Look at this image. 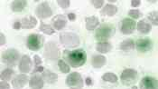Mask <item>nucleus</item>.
<instances>
[{"instance_id": "obj_1", "label": "nucleus", "mask_w": 158, "mask_h": 89, "mask_svg": "<svg viewBox=\"0 0 158 89\" xmlns=\"http://www.w3.org/2000/svg\"><path fill=\"white\" fill-rule=\"evenodd\" d=\"M63 57L73 67H80L83 65L87 59L86 53L81 49L73 51L65 50L63 52Z\"/></svg>"}, {"instance_id": "obj_2", "label": "nucleus", "mask_w": 158, "mask_h": 89, "mask_svg": "<svg viewBox=\"0 0 158 89\" xmlns=\"http://www.w3.org/2000/svg\"><path fill=\"white\" fill-rule=\"evenodd\" d=\"M115 33L113 25L107 23H103L99 25L95 32V38L98 42H107Z\"/></svg>"}, {"instance_id": "obj_3", "label": "nucleus", "mask_w": 158, "mask_h": 89, "mask_svg": "<svg viewBox=\"0 0 158 89\" xmlns=\"http://www.w3.org/2000/svg\"><path fill=\"white\" fill-rule=\"evenodd\" d=\"M61 43L68 48H74L80 45V38L73 32H62L60 34Z\"/></svg>"}, {"instance_id": "obj_4", "label": "nucleus", "mask_w": 158, "mask_h": 89, "mask_svg": "<svg viewBox=\"0 0 158 89\" xmlns=\"http://www.w3.org/2000/svg\"><path fill=\"white\" fill-rule=\"evenodd\" d=\"M2 61L9 66H15L20 61V54L16 49H7L2 54Z\"/></svg>"}, {"instance_id": "obj_5", "label": "nucleus", "mask_w": 158, "mask_h": 89, "mask_svg": "<svg viewBox=\"0 0 158 89\" xmlns=\"http://www.w3.org/2000/svg\"><path fill=\"white\" fill-rule=\"evenodd\" d=\"M44 43V38L38 34H32L26 39V47L32 51H38Z\"/></svg>"}, {"instance_id": "obj_6", "label": "nucleus", "mask_w": 158, "mask_h": 89, "mask_svg": "<svg viewBox=\"0 0 158 89\" xmlns=\"http://www.w3.org/2000/svg\"><path fill=\"white\" fill-rule=\"evenodd\" d=\"M137 77H138L137 72L135 69L127 68L121 73L120 79H121V82L123 85L131 86V85H134L135 83L136 82Z\"/></svg>"}, {"instance_id": "obj_7", "label": "nucleus", "mask_w": 158, "mask_h": 89, "mask_svg": "<svg viewBox=\"0 0 158 89\" xmlns=\"http://www.w3.org/2000/svg\"><path fill=\"white\" fill-rule=\"evenodd\" d=\"M66 85L71 88H82L84 86V82L81 76L77 73L73 72L66 78Z\"/></svg>"}, {"instance_id": "obj_8", "label": "nucleus", "mask_w": 158, "mask_h": 89, "mask_svg": "<svg viewBox=\"0 0 158 89\" xmlns=\"http://www.w3.org/2000/svg\"><path fill=\"white\" fill-rule=\"evenodd\" d=\"M44 56L47 59H52V60H55L59 57L60 56V50L57 47V45L53 42H49L46 44L45 47H44Z\"/></svg>"}, {"instance_id": "obj_9", "label": "nucleus", "mask_w": 158, "mask_h": 89, "mask_svg": "<svg viewBox=\"0 0 158 89\" xmlns=\"http://www.w3.org/2000/svg\"><path fill=\"white\" fill-rule=\"evenodd\" d=\"M136 27L135 21L131 18H124L119 24V28L122 34L124 35H130L135 31Z\"/></svg>"}, {"instance_id": "obj_10", "label": "nucleus", "mask_w": 158, "mask_h": 89, "mask_svg": "<svg viewBox=\"0 0 158 89\" xmlns=\"http://www.w3.org/2000/svg\"><path fill=\"white\" fill-rule=\"evenodd\" d=\"M35 14L37 17L41 19H46L52 16V11L47 2H43L40 5H38L35 9Z\"/></svg>"}, {"instance_id": "obj_11", "label": "nucleus", "mask_w": 158, "mask_h": 89, "mask_svg": "<svg viewBox=\"0 0 158 89\" xmlns=\"http://www.w3.org/2000/svg\"><path fill=\"white\" fill-rule=\"evenodd\" d=\"M135 47L137 51L141 53H146L153 48V42L149 38H139L135 43Z\"/></svg>"}, {"instance_id": "obj_12", "label": "nucleus", "mask_w": 158, "mask_h": 89, "mask_svg": "<svg viewBox=\"0 0 158 89\" xmlns=\"http://www.w3.org/2000/svg\"><path fill=\"white\" fill-rule=\"evenodd\" d=\"M140 89H158V80L152 76H145L139 84Z\"/></svg>"}, {"instance_id": "obj_13", "label": "nucleus", "mask_w": 158, "mask_h": 89, "mask_svg": "<svg viewBox=\"0 0 158 89\" xmlns=\"http://www.w3.org/2000/svg\"><path fill=\"white\" fill-rule=\"evenodd\" d=\"M31 68H32V60L29 56L24 55L19 61V68L18 69L21 73L25 74V73L30 72Z\"/></svg>"}, {"instance_id": "obj_14", "label": "nucleus", "mask_w": 158, "mask_h": 89, "mask_svg": "<svg viewBox=\"0 0 158 89\" xmlns=\"http://www.w3.org/2000/svg\"><path fill=\"white\" fill-rule=\"evenodd\" d=\"M67 17L63 15H57L52 20V25L56 30H61L67 25Z\"/></svg>"}, {"instance_id": "obj_15", "label": "nucleus", "mask_w": 158, "mask_h": 89, "mask_svg": "<svg viewBox=\"0 0 158 89\" xmlns=\"http://www.w3.org/2000/svg\"><path fill=\"white\" fill-rule=\"evenodd\" d=\"M28 82V77L24 74H20L14 77L12 80V86L15 89H21L24 87V86Z\"/></svg>"}, {"instance_id": "obj_16", "label": "nucleus", "mask_w": 158, "mask_h": 89, "mask_svg": "<svg viewBox=\"0 0 158 89\" xmlns=\"http://www.w3.org/2000/svg\"><path fill=\"white\" fill-rule=\"evenodd\" d=\"M37 24V20L35 17L29 16H25L22 20H21V25L22 28L24 29H32L34 27H35Z\"/></svg>"}, {"instance_id": "obj_17", "label": "nucleus", "mask_w": 158, "mask_h": 89, "mask_svg": "<svg viewBox=\"0 0 158 89\" xmlns=\"http://www.w3.org/2000/svg\"><path fill=\"white\" fill-rule=\"evenodd\" d=\"M107 62V58L102 55H94L91 57V65L94 68H100Z\"/></svg>"}, {"instance_id": "obj_18", "label": "nucleus", "mask_w": 158, "mask_h": 89, "mask_svg": "<svg viewBox=\"0 0 158 89\" xmlns=\"http://www.w3.org/2000/svg\"><path fill=\"white\" fill-rule=\"evenodd\" d=\"M29 87L32 89H42L44 87V79L39 76H33L29 80Z\"/></svg>"}, {"instance_id": "obj_19", "label": "nucleus", "mask_w": 158, "mask_h": 89, "mask_svg": "<svg viewBox=\"0 0 158 89\" xmlns=\"http://www.w3.org/2000/svg\"><path fill=\"white\" fill-rule=\"evenodd\" d=\"M135 47V43L134 42V40L131 39V38L124 40L119 45L120 50L124 51V52H128V51L133 50Z\"/></svg>"}, {"instance_id": "obj_20", "label": "nucleus", "mask_w": 158, "mask_h": 89, "mask_svg": "<svg viewBox=\"0 0 158 89\" xmlns=\"http://www.w3.org/2000/svg\"><path fill=\"white\" fill-rule=\"evenodd\" d=\"M43 79L48 84H54L58 80V76L55 73L51 72L50 70H44L43 72Z\"/></svg>"}, {"instance_id": "obj_21", "label": "nucleus", "mask_w": 158, "mask_h": 89, "mask_svg": "<svg viewBox=\"0 0 158 89\" xmlns=\"http://www.w3.org/2000/svg\"><path fill=\"white\" fill-rule=\"evenodd\" d=\"M27 5V1L25 0H15L11 3V9L14 12H21Z\"/></svg>"}, {"instance_id": "obj_22", "label": "nucleus", "mask_w": 158, "mask_h": 89, "mask_svg": "<svg viewBox=\"0 0 158 89\" xmlns=\"http://www.w3.org/2000/svg\"><path fill=\"white\" fill-rule=\"evenodd\" d=\"M85 23H86V28L89 31L95 29L97 27L98 24H99V21L98 19L97 16H88L85 18Z\"/></svg>"}, {"instance_id": "obj_23", "label": "nucleus", "mask_w": 158, "mask_h": 89, "mask_svg": "<svg viewBox=\"0 0 158 89\" xmlns=\"http://www.w3.org/2000/svg\"><path fill=\"white\" fill-rule=\"evenodd\" d=\"M118 12V7L114 5H111V4H108L106 5L102 10L100 11V14L102 16H112L114 15H116Z\"/></svg>"}, {"instance_id": "obj_24", "label": "nucleus", "mask_w": 158, "mask_h": 89, "mask_svg": "<svg viewBox=\"0 0 158 89\" xmlns=\"http://www.w3.org/2000/svg\"><path fill=\"white\" fill-rule=\"evenodd\" d=\"M136 28L138 32H140L141 34H148L151 31L152 26L149 23H147L146 20H140L136 24Z\"/></svg>"}, {"instance_id": "obj_25", "label": "nucleus", "mask_w": 158, "mask_h": 89, "mask_svg": "<svg viewBox=\"0 0 158 89\" xmlns=\"http://www.w3.org/2000/svg\"><path fill=\"white\" fill-rule=\"evenodd\" d=\"M111 48H112V46L109 42H98L96 46L97 51L101 53V54H105V53L110 52Z\"/></svg>"}, {"instance_id": "obj_26", "label": "nucleus", "mask_w": 158, "mask_h": 89, "mask_svg": "<svg viewBox=\"0 0 158 89\" xmlns=\"http://www.w3.org/2000/svg\"><path fill=\"white\" fill-rule=\"evenodd\" d=\"M14 75V70L12 68H6L4 71L1 73V80L2 81H8L11 79V77Z\"/></svg>"}, {"instance_id": "obj_27", "label": "nucleus", "mask_w": 158, "mask_h": 89, "mask_svg": "<svg viewBox=\"0 0 158 89\" xmlns=\"http://www.w3.org/2000/svg\"><path fill=\"white\" fill-rule=\"evenodd\" d=\"M40 30L43 32V33H44V34H46V35H49V36H52V35H53L54 34V29L51 26V25H47V24H45V23H41V25H40Z\"/></svg>"}, {"instance_id": "obj_28", "label": "nucleus", "mask_w": 158, "mask_h": 89, "mask_svg": "<svg viewBox=\"0 0 158 89\" xmlns=\"http://www.w3.org/2000/svg\"><path fill=\"white\" fill-rule=\"evenodd\" d=\"M102 80L110 83H117L118 82V76L114 73H105L102 76Z\"/></svg>"}, {"instance_id": "obj_29", "label": "nucleus", "mask_w": 158, "mask_h": 89, "mask_svg": "<svg viewBox=\"0 0 158 89\" xmlns=\"http://www.w3.org/2000/svg\"><path fill=\"white\" fill-rule=\"evenodd\" d=\"M147 20L154 25H158V12L157 11H153V12L148 13L147 15Z\"/></svg>"}, {"instance_id": "obj_30", "label": "nucleus", "mask_w": 158, "mask_h": 89, "mask_svg": "<svg viewBox=\"0 0 158 89\" xmlns=\"http://www.w3.org/2000/svg\"><path fill=\"white\" fill-rule=\"evenodd\" d=\"M58 66L60 68V71H61V73H64V74L69 73L70 70H71L70 66L67 65V63L65 61H63V60H59L58 61Z\"/></svg>"}, {"instance_id": "obj_31", "label": "nucleus", "mask_w": 158, "mask_h": 89, "mask_svg": "<svg viewBox=\"0 0 158 89\" xmlns=\"http://www.w3.org/2000/svg\"><path fill=\"white\" fill-rule=\"evenodd\" d=\"M128 16L130 17H133L134 19H138L142 16V13L140 12L138 9H130L128 11Z\"/></svg>"}, {"instance_id": "obj_32", "label": "nucleus", "mask_w": 158, "mask_h": 89, "mask_svg": "<svg viewBox=\"0 0 158 89\" xmlns=\"http://www.w3.org/2000/svg\"><path fill=\"white\" fill-rule=\"evenodd\" d=\"M57 3H58V5L61 7V8H63V9L68 8L70 7V5H71V1L70 0H58Z\"/></svg>"}, {"instance_id": "obj_33", "label": "nucleus", "mask_w": 158, "mask_h": 89, "mask_svg": "<svg viewBox=\"0 0 158 89\" xmlns=\"http://www.w3.org/2000/svg\"><path fill=\"white\" fill-rule=\"evenodd\" d=\"M90 3H91L96 8H100V7L103 6L104 1H103V0H91Z\"/></svg>"}, {"instance_id": "obj_34", "label": "nucleus", "mask_w": 158, "mask_h": 89, "mask_svg": "<svg viewBox=\"0 0 158 89\" xmlns=\"http://www.w3.org/2000/svg\"><path fill=\"white\" fill-rule=\"evenodd\" d=\"M34 60H35V67H36V66H40V65L42 64V59L40 58V56L35 55V56H34Z\"/></svg>"}, {"instance_id": "obj_35", "label": "nucleus", "mask_w": 158, "mask_h": 89, "mask_svg": "<svg viewBox=\"0 0 158 89\" xmlns=\"http://www.w3.org/2000/svg\"><path fill=\"white\" fill-rule=\"evenodd\" d=\"M0 89H10V86L6 81H1L0 83Z\"/></svg>"}, {"instance_id": "obj_36", "label": "nucleus", "mask_w": 158, "mask_h": 89, "mask_svg": "<svg viewBox=\"0 0 158 89\" xmlns=\"http://www.w3.org/2000/svg\"><path fill=\"white\" fill-rule=\"evenodd\" d=\"M141 5V1L140 0H132L131 1V6L133 7H138Z\"/></svg>"}, {"instance_id": "obj_37", "label": "nucleus", "mask_w": 158, "mask_h": 89, "mask_svg": "<svg viewBox=\"0 0 158 89\" xmlns=\"http://www.w3.org/2000/svg\"><path fill=\"white\" fill-rule=\"evenodd\" d=\"M21 27H22V25H21V22L20 21H15L14 23V25H13V28L14 29H16V30L20 29Z\"/></svg>"}, {"instance_id": "obj_38", "label": "nucleus", "mask_w": 158, "mask_h": 89, "mask_svg": "<svg viewBox=\"0 0 158 89\" xmlns=\"http://www.w3.org/2000/svg\"><path fill=\"white\" fill-rule=\"evenodd\" d=\"M67 17H68V19H69L70 21H75V19H76V15L73 14V13H69L68 16H67Z\"/></svg>"}, {"instance_id": "obj_39", "label": "nucleus", "mask_w": 158, "mask_h": 89, "mask_svg": "<svg viewBox=\"0 0 158 89\" xmlns=\"http://www.w3.org/2000/svg\"><path fill=\"white\" fill-rule=\"evenodd\" d=\"M44 71V68L43 66L40 65V66H36V67L34 69L33 73H37V72H42V73H43Z\"/></svg>"}, {"instance_id": "obj_40", "label": "nucleus", "mask_w": 158, "mask_h": 89, "mask_svg": "<svg viewBox=\"0 0 158 89\" xmlns=\"http://www.w3.org/2000/svg\"><path fill=\"white\" fill-rule=\"evenodd\" d=\"M0 38H1V41H0V45L1 46H4L5 45V43H6V37H5V35L3 34V33H1L0 34Z\"/></svg>"}, {"instance_id": "obj_41", "label": "nucleus", "mask_w": 158, "mask_h": 89, "mask_svg": "<svg viewBox=\"0 0 158 89\" xmlns=\"http://www.w3.org/2000/svg\"><path fill=\"white\" fill-rule=\"evenodd\" d=\"M86 85H88V86H91L92 85V81H91V79L89 77L86 78Z\"/></svg>"}, {"instance_id": "obj_42", "label": "nucleus", "mask_w": 158, "mask_h": 89, "mask_svg": "<svg viewBox=\"0 0 158 89\" xmlns=\"http://www.w3.org/2000/svg\"><path fill=\"white\" fill-rule=\"evenodd\" d=\"M129 89H138V88H137V87H135V86H134V87H132L131 88H129Z\"/></svg>"}]
</instances>
